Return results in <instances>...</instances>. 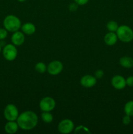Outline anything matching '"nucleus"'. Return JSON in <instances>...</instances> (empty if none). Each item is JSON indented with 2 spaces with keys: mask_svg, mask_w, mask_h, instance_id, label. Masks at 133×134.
<instances>
[{
  "mask_svg": "<svg viewBox=\"0 0 133 134\" xmlns=\"http://www.w3.org/2000/svg\"><path fill=\"white\" fill-rule=\"evenodd\" d=\"M38 120V116L35 113L32 111H26L20 114L16 122L20 129L27 131L35 128Z\"/></svg>",
  "mask_w": 133,
  "mask_h": 134,
  "instance_id": "obj_1",
  "label": "nucleus"
},
{
  "mask_svg": "<svg viewBox=\"0 0 133 134\" xmlns=\"http://www.w3.org/2000/svg\"><path fill=\"white\" fill-rule=\"evenodd\" d=\"M21 21L16 16L10 14L7 16L3 20L4 28L10 32H15L18 31L21 27Z\"/></svg>",
  "mask_w": 133,
  "mask_h": 134,
  "instance_id": "obj_2",
  "label": "nucleus"
},
{
  "mask_svg": "<svg viewBox=\"0 0 133 134\" xmlns=\"http://www.w3.org/2000/svg\"><path fill=\"white\" fill-rule=\"evenodd\" d=\"M116 34L118 39L123 43H129L133 40V30L126 25L119 26Z\"/></svg>",
  "mask_w": 133,
  "mask_h": 134,
  "instance_id": "obj_3",
  "label": "nucleus"
},
{
  "mask_svg": "<svg viewBox=\"0 0 133 134\" xmlns=\"http://www.w3.org/2000/svg\"><path fill=\"white\" fill-rule=\"evenodd\" d=\"M4 117L7 121H15L19 116V111L14 104H8L3 112Z\"/></svg>",
  "mask_w": 133,
  "mask_h": 134,
  "instance_id": "obj_4",
  "label": "nucleus"
},
{
  "mask_svg": "<svg viewBox=\"0 0 133 134\" xmlns=\"http://www.w3.org/2000/svg\"><path fill=\"white\" fill-rule=\"evenodd\" d=\"M4 58L7 61H13L18 55V51L15 45L13 44H8L4 47L2 51Z\"/></svg>",
  "mask_w": 133,
  "mask_h": 134,
  "instance_id": "obj_5",
  "label": "nucleus"
},
{
  "mask_svg": "<svg viewBox=\"0 0 133 134\" xmlns=\"http://www.w3.org/2000/svg\"><path fill=\"white\" fill-rule=\"evenodd\" d=\"M56 101L51 97L46 96L43 98L39 103V107L43 111L50 112L56 107Z\"/></svg>",
  "mask_w": 133,
  "mask_h": 134,
  "instance_id": "obj_6",
  "label": "nucleus"
},
{
  "mask_svg": "<svg viewBox=\"0 0 133 134\" xmlns=\"http://www.w3.org/2000/svg\"><path fill=\"white\" fill-rule=\"evenodd\" d=\"M57 128L61 133L68 134L71 133L74 129V124L70 119H63L59 123Z\"/></svg>",
  "mask_w": 133,
  "mask_h": 134,
  "instance_id": "obj_7",
  "label": "nucleus"
},
{
  "mask_svg": "<svg viewBox=\"0 0 133 134\" xmlns=\"http://www.w3.org/2000/svg\"><path fill=\"white\" fill-rule=\"evenodd\" d=\"M63 69V64L58 60H53L47 66V71L50 75H59Z\"/></svg>",
  "mask_w": 133,
  "mask_h": 134,
  "instance_id": "obj_8",
  "label": "nucleus"
},
{
  "mask_svg": "<svg viewBox=\"0 0 133 134\" xmlns=\"http://www.w3.org/2000/svg\"><path fill=\"white\" fill-rule=\"evenodd\" d=\"M111 84L114 88L117 90H123L126 85V79L123 76L117 75L112 77Z\"/></svg>",
  "mask_w": 133,
  "mask_h": 134,
  "instance_id": "obj_9",
  "label": "nucleus"
},
{
  "mask_svg": "<svg viewBox=\"0 0 133 134\" xmlns=\"http://www.w3.org/2000/svg\"><path fill=\"white\" fill-rule=\"evenodd\" d=\"M96 84V78L91 75L83 76L80 79V85L85 88L93 87Z\"/></svg>",
  "mask_w": 133,
  "mask_h": 134,
  "instance_id": "obj_10",
  "label": "nucleus"
},
{
  "mask_svg": "<svg viewBox=\"0 0 133 134\" xmlns=\"http://www.w3.org/2000/svg\"><path fill=\"white\" fill-rule=\"evenodd\" d=\"M11 41L12 43L15 46L22 45L25 41L24 34L19 31L13 32L11 36Z\"/></svg>",
  "mask_w": 133,
  "mask_h": 134,
  "instance_id": "obj_11",
  "label": "nucleus"
},
{
  "mask_svg": "<svg viewBox=\"0 0 133 134\" xmlns=\"http://www.w3.org/2000/svg\"><path fill=\"white\" fill-rule=\"evenodd\" d=\"M118 40V37L117 36V34L115 32H108L104 36V43L108 46H113L117 43Z\"/></svg>",
  "mask_w": 133,
  "mask_h": 134,
  "instance_id": "obj_12",
  "label": "nucleus"
},
{
  "mask_svg": "<svg viewBox=\"0 0 133 134\" xmlns=\"http://www.w3.org/2000/svg\"><path fill=\"white\" fill-rule=\"evenodd\" d=\"M19 126L15 121H8L5 126V131L7 133L13 134L16 133Z\"/></svg>",
  "mask_w": 133,
  "mask_h": 134,
  "instance_id": "obj_13",
  "label": "nucleus"
},
{
  "mask_svg": "<svg viewBox=\"0 0 133 134\" xmlns=\"http://www.w3.org/2000/svg\"><path fill=\"white\" fill-rule=\"evenodd\" d=\"M22 32L27 35H31L33 34L36 31V27L35 25L31 22H27L21 26Z\"/></svg>",
  "mask_w": 133,
  "mask_h": 134,
  "instance_id": "obj_14",
  "label": "nucleus"
},
{
  "mask_svg": "<svg viewBox=\"0 0 133 134\" xmlns=\"http://www.w3.org/2000/svg\"><path fill=\"white\" fill-rule=\"evenodd\" d=\"M119 64L123 68H132L133 67V58L129 56H123L120 58Z\"/></svg>",
  "mask_w": 133,
  "mask_h": 134,
  "instance_id": "obj_15",
  "label": "nucleus"
},
{
  "mask_svg": "<svg viewBox=\"0 0 133 134\" xmlns=\"http://www.w3.org/2000/svg\"><path fill=\"white\" fill-rule=\"evenodd\" d=\"M124 111L125 115L130 116H133V101H129L126 102L124 107Z\"/></svg>",
  "mask_w": 133,
  "mask_h": 134,
  "instance_id": "obj_16",
  "label": "nucleus"
},
{
  "mask_svg": "<svg viewBox=\"0 0 133 134\" xmlns=\"http://www.w3.org/2000/svg\"><path fill=\"white\" fill-rule=\"evenodd\" d=\"M119 26L117 22L116 21L111 20L107 23L106 24V28L110 32H116L117 30L118 29Z\"/></svg>",
  "mask_w": 133,
  "mask_h": 134,
  "instance_id": "obj_17",
  "label": "nucleus"
},
{
  "mask_svg": "<svg viewBox=\"0 0 133 134\" xmlns=\"http://www.w3.org/2000/svg\"><path fill=\"white\" fill-rule=\"evenodd\" d=\"M41 118L43 122L45 123H50L53 120V116L50 112L43 111L41 114Z\"/></svg>",
  "mask_w": 133,
  "mask_h": 134,
  "instance_id": "obj_18",
  "label": "nucleus"
},
{
  "mask_svg": "<svg viewBox=\"0 0 133 134\" xmlns=\"http://www.w3.org/2000/svg\"><path fill=\"white\" fill-rule=\"evenodd\" d=\"M35 69L39 73H44L47 70V66L43 62H39L35 65Z\"/></svg>",
  "mask_w": 133,
  "mask_h": 134,
  "instance_id": "obj_19",
  "label": "nucleus"
},
{
  "mask_svg": "<svg viewBox=\"0 0 133 134\" xmlns=\"http://www.w3.org/2000/svg\"><path fill=\"white\" fill-rule=\"evenodd\" d=\"M74 133H91V132L89 131L88 128L84 126H78V127L74 129Z\"/></svg>",
  "mask_w": 133,
  "mask_h": 134,
  "instance_id": "obj_20",
  "label": "nucleus"
},
{
  "mask_svg": "<svg viewBox=\"0 0 133 134\" xmlns=\"http://www.w3.org/2000/svg\"><path fill=\"white\" fill-rule=\"evenodd\" d=\"M8 31L5 28H0V40H3L7 37Z\"/></svg>",
  "mask_w": 133,
  "mask_h": 134,
  "instance_id": "obj_21",
  "label": "nucleus"
},
{
  "mask_svg": "<svg viewBox=\"0 0 133 134\" xmlns=\"http://www.w3.org/2000/svg\"><path fill=\"white\" fill-rule=\"evenodd\" d=\"M122 122L123 124L124 125H129L130 122H131V119H130V116L129 115H125V116H123L122 119Z\"/></svg>",
  "mask_w": 133,
  "mask_h": 134,
  "instance_id": "obj_22",
  "label": "nucleus"
},
{
  "mask_svg": "<svg viewBox=\"0 0 133 134\" xmlns=\"http://www.w3.org/2000/svg\"><path fill=\"white\" fill-rule=\"evenodd\" d=\"M78 5L76 3H70V5H69V10L71 12H74V11H76V10L78 9Z\"/></svg>",
  "mask_w": 133,
  "mask_h": 134,
  "instance_id": "obj_23",
  "label": "nucleus"
},
{
  "mask_svg": "<svg viewBox=\"0 0 133 134\" xmlns=\"http://www.w3.org/2000/svg\"><path fill=\"white\" fill-rule=\"evenodd\" d=\"M104 76V71L102 69H98L95 71V77L96 79H101Z\"/></svg>",
  "mask_w": 133,
  "mask_h": 134,
  "instance_id": "obj_24",
  "label": "nucleus"
},
{
  "mask_svg": "<svg viewBox=\"0 0 133 134\" xmlns=\"http://www.w3.org/2000/svg\"><path fill=\"white\" fill-rule=\"evenodd\" d=\"M126 84L130 87L133 86V76H130L126 79Z\"/></svg>",
  "mask_w": 133,
  "mask_h": 134,
  "instance_id": "obj_25",
  "label": "nucleus"
},
{
  "mask_svg": "<svg viewBox=\"0 0 133 134\" xmlns=\"http://www.w3.org/2000/svg\"><path fill=\"white\" fill-rule=\"evenodd\" d=\"M89 0H74V2L76 3L78 5H84L88 3Z\"/></svg>",
  "mask_w": 133,
  "mask_h": 134,
  "instance_id": "obj_26",
  "label": "nucleus"
},
{
  "mask_svg": "<svg viewBox=\"0 0 133 134\" xmlns=\"http://www.w3.org/2000/svg\"><path fill=\"white\" fill-rule=\"evenodd\" d=\"M19 2H24L25 1H26V0H18Z\"/></svg>",
  "mask_w": 133,
  "mask_h": 134,
  "instance_id": "obj_27",
  "label": "nucleus"
},
{
  "mask_svg": "<svg viewBox=\"0 0 133 134\" xmlns=\"http://www.w3.org/2000/svg\"><path fill=\"white\" fill-rule=\"evenodd\" d=\"M1 51H2V49H1V44H0V53L1 52Z\"/></svg>",
  "mask_w": 133,
  "mask_h": 134,
  "instance_id": "obj_28",
  "label": "nucleus"
}]
</instances>
